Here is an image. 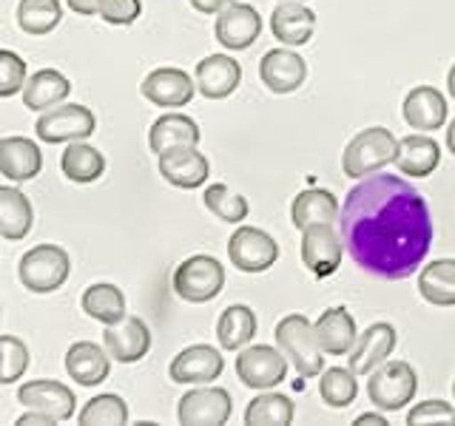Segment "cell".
<instances>
[{"instance_id":"681fc988","label":"cell","mask_w":455,"mask_h":426,"mask_svg":"<svg viewBox=\"0 0 455 426\" xmlns=\"http://www.w3.org/2000/svg\"><path fill=\"white\" fill-rule=\"evenodd\" d=\"M447 91H450V97L455 99V66L450 68V75H447Z\"/></svg>"},{"instance_id":"3957f363","label":"cell","mask_w":455,"mask_h":426,"mask_svg":"<svg viewBox=\"0 0 455 426\" xmlns=\"http://www.w3.org/2000/svg\"><path fill=\"white\" fill-rule=\"evenodd\" d=\"M276 344L293 361L296 373L302 378H316L324 369V350L319 344L316 324H310L307 316H284L276 324Z\"/></svg>"},{"instance_id":"6da1fadb","label":"cell","mask_w":455,"mask_h":426,"mask_svg":"<svg viewBox=\"0 0 455 426\" xmlns=\"http://www.w3.org/2000/svg\"><path fill=\"white\" fill-rule=\"evenodd\" d=\"M341 239L353 262L381 279H407L433 245L424 196L395 174H370L341 205Z\"/></svg>"},{"instance_id":"83f0119b","label":"cell","mask_w":455,"mask_h":426,"mask_svg":"<svg viewBox=\"0 0 455 426\" xmlns=\"http://www.w3.org/2000/svg\"><path fill=\"white\" fill-rule=\"evenodd\" d=\"M316 335H319V344L327 355H345L355 347V341H359L355 321L345 307L324 310L316 321Z\"/></svg>"},{"instance_id":"f6af8a7d","label":"cell","mask_w":455,"mask_h":426,"mask_svg":"<svg viewBox=\"0 0 455 426\" xmlns=\"http://www.w3.org/2000/svg\"><path fill=\"white\" fill-rule=\"evenodd\" d=\"M231 0H191V6L203 14H220Z\"/></svg>"},{"instance_id":"1f68e13d","label":"cell","mask_w":455,"mask_h":426,"mask_svg":"<svg viewBox=\"0 0 455 426\" xmlns=\"http://www.w3.org/2000/svg\"><path fill=\"white\" fill-rule=\"evenodd\" d=\"M80 304L85 316L103 321L106 327L125 319V296L114 284H92V288H85Z\"/></svg>"},{"instance_id":"d6986e66","label":"cell","mask_w":455,"mask_h":426,"mask_svg":"<svg viewBox=\"0 0 455 426\" xmlns=\"http://www.w3.org/2000/svg\"><path fill=\"white\" fill-rule=\"evenodd\" d=\"M316 28V14H313L302 0H282L270 14V32L284 46H305Z\"/></svg>"},{"instance_id":"5bb4252c","label":"cell","mask_w":455,"mask_h":426,"mask_svg":"<svg viewBox=\"0 0 455 426\" xmlns=\"http://www.w3.org/2000/svg\"><path fill=\"white\" fill-rule=\"evenodd\" d=\"M18 401L26 409H37L54 421H68L75 415V392L63 387L60 381H28L18 390Z\"/></svg>"},{"instance_id":"7dc6e473","label":"cell","mask_w":455,"mask_h":426,"mask_svg":"<svg viewBox=\"0 0 455 426\" xmlns=\"http://www.w3.org/2000/svg\"><path fill=\"white\" fill-rule=\"evenodd\" d=\"M353 423L355 426H384V423H387V418L379 415V412H364V415H359Z\"/></svg>"},{"instance_id":"bcb514c9","label":"cell","mask_w":455,"mask_h":426,"mask_svg":"<svg viewBox=\"0 0 455 426\" xmlns=\"http://www.w3.org/2000/svg\"><path fill=\"white\" fill-rule=\"evenodd\" d=\"M18 426H37V423H54V418H49V415H43V412H37V409H28L26 415H20L18 421H14Z\"/></svg>"},{"instance_id":"7c38bea8","label":"cell","mask_w":455,"mask_h":426,"mask_svg":"<svg viewBox=\"0 0 455 426\" xmlns=\"http://www.w3.org/2000/svg\"><path fill=\"white\" fill-rule=\"evenodd\" d=\"M302 262L319 279L336 273L341 264V239L333 225H313L302 231Z\"/></svg>"},{"instance_id":"9c48e42d","label":"cell","mask_w":455,"mask_h":426,"mask_svg":"<svg viewBox=\"0 0 455 426\" xmlns=\"http://www.w3.org/2000/svg\"><path fill=\"white\" fill-rule=\"evenodd\" d=\"M236 375L253 390H267L284 381L288 361H284L282 350H274L270 344H253L236 355Z\"/></svg>"},{"instance_id":"ee69618b","label":"cell","mask_w":455,"mask_h":426,"mask_svg":"<svg viewBox=\"0 0 455 426\" xmlns=\"http://www.w3.org/2000/svg\"><path fill=\"white\" fill-rule=\"evenodd\" d=\"M68 9L75 14H83V18H92V14H100V4L103 0H66Z\"/></svg>"},{"instance_id":"f35d334b","label":"cell","mask_w":455,"mask_h":426,"mask_svg":"<svg viewBox=\"0 0 455 426\" xmlns=\"http://www.w3.org/2000/svg\"><path fill=\"white\" fill-rule=\"evenodd\" d=\"M205 208L213 213L217 219L222 222H242V219H248V199L245 196H239V193H231L225 188V185H208L205 188Z\"/></svg>"},{"instance_id":"ffe728a7","label":"cell","mask_w":455,"mask_h":426,"mask_svg":"<svg viewBox=\"0 0 455 426\" xmlns=\"http://www.w3.org/2000/svg\"><path fill=\"white\" fill-rule=\"evenodd\" d=\"M242 80V68L234 57L228 54H211L196 63V89L208 99H225L236 91Z\"/></svg>"},{"instance_id":"4fadbf2b","label":"cell","mask_w":455,"mask_h":426,"mask_svg":"<svg viewBox=\"0 0 455 426\" xmlns=\"http://www.w3.org/2000/svg\"><path fill=\"white\" fill-rule=\"evenodd\" d=\"M103 341H106V350L111 352V359L120 364H134L140 359H146L151 350L148 324L137 316H125L117 324H108Z\"/></svg>"},{"instance_id":"c3c4849f","label":"cell","mask_w":455,"mask_h":426,"mask_svg":"<svg viewBox=\"0 0 455 426\" xmlns=\"http://www.w3.org/2000/svg\"><path fill=\"white\" fill-rule=\"evenodd\" d=\"M447 148L455 154V120L450 122V128H447Z\"/></svg>"},{"instance_id":"9a60e30c","label":"cell","mask_w":455,"mask_h":426,"mask_svg":"<svg viewBox=\"0 0 455 426\" xmlns=\"http://www.w3.org/2000/svg\"><path fill=\"white\" fill-rule=\"evenodd\" d=\"M222 369H225V359L220 355V350H213L208 344H194L171 361L168 373L171 381L177 383H211L222 375Z\"/></svg>"},{"instance_id":"b9f144b4","label":"cell","mask_w":455,"mask_h":426,"mask_svg":"<svg viewBox=\"0 0 455 426\" xmlns=\"http://www.w3.org/2000/svg\"><path fill=\"white\" fill-rule=\"evenodd\" d=\"M407 423H412V426H427V423L455 426V406H450L447 401H424L410 409Z\"/></svg>"},{"instance_id":"7bdbcfd3","label":"cell","mask_w":455,"mask_h":426,"mask_svg":"<svg viewBox=\"0 0 455 426\" xmlns=\"http://www.w3.org/2000/svg\"><path fill=\"white\" fill-rule=\"evenodd\" d=\"M142 4L140 0H103L100 4V18L111 26H128L140 18Z\"/></svg>"},{"instance_id":"8992f818","label":"cell","mask_w":455,"mask_h":426,"mask_svg":"<svg viewBox=\"0 0 455 426\" xmlns=\"http://www.w3.org/2000/svg\"><path fill=\"white\" fill-rule=\"evenodd\" d=\"M225 288V267L213 256H191L174 270V290L191 304H203L217 298Z\"/></svg>"},{"instance_id":"cb8c5ba5","label":"cell","mask_w":455,"mask_h":426,"mask_svg":"<svg viewBox=\"0 0 455 426\" xmlns=\"http://www.w3.org/2000/svg\"><path fill=\"white\" fill-rule=\"evenodd\" d=\"M108 355L106 350L92 344V341H77V344H71L66 352V373L68 378H75L80 387H97V383H103L111 373Z\"/></svg>"},{"instance_id":"f907efd6","label":"cell","mask_w":455,"mask_h":426,"mask_svg":"<svg viewBox=\"0 0 455 426\" xmlns=\"http://www.w3.org/2000/svg\"><path fill=\"white\" fill-rule=\"evenodd\" d=\"M452 395H455V381H452Z\"/></svg>"},{"instance_id":"f546056e","label":"cell","mask_w":455,"mask_h":426,"mask_svg":"<svg viewBox=\"0 0 455 426\" xmlns=\"http://www.w3.org/2000/svg\"><path fill=\"white\" fill-rule=\"evenodd\" d=\"M419 293L433 307L455 304V259H435L419 276Z\"/></svg>"},{"instance_id":"ac0fdd59","label":"cell","mask_w":455,"mask_h":426,"mask_svg":"<svg viewBox=\"0 0 455 426\" xmlns=\"http://www.w3.org/2000/svg\"><path fill=\"white\" fill-rule=\"evenodd\" d=\"M395 350V327L387 321L370 324L359 335L355 347L350 350V369L353 373H373L376 367L387 361V355Z\"/></svg>"},{"instance_id":"277c9868","label":"cell","mask_w":455,"mask_h":426,"mask_svg":"<svg viewBox=\"0 0 455 426\" xmlns=\"http://www.w3.org/2000/svg\"><path fill=\"white\" fill-rule=\"evenodd\" d=\"M68 273H71V259L60 245L32 248L20 259V267H18L23 288L32 293H52L57 288H63Z\"/></svg>"},{"instance_id":"d6a6232c","label":"cell","mask_w":455,"mask_h":426,"mask_svg":"<svg viewBox=\"0 0 455 426\" xmlns=\"http://www.w3.org/2000/svg\"><path fill=\"white\" fill-rule=\"evenodd\" d=\"M60 168H63L66 179L89 185V182H97L100 177H103L106 156L100 154L97 148L85 146V142H68V148L63 151Z\"/></svg>"},{"instance_id":"e0dca14e","label":"cell","mask_w":455,"mask_h":426,"mask_svg":"<svg viewBox=\"0 0 455 426\" xmlns=\"http://www.w3.org/2000/svg\"><path fill=\"white\" fill-rule=\"evenodd\" d=\"M259 77L274 94H291L305 83L307 66L291 49H270L259 63Z\"/></svg>"},{"instance_id":"44dd1931","label":"cell","mask_w":455,"mask_h":426,"mask_svg":"<svg viewBox=\"0 0 455 426\" xmlns=\"http://www.w3.org/2000/svg\"><path fill=\"white\" fill-rule=\"evenodd\" d=\"M160 174L174 185V188L194 191L199 185H205L211 165L205 160V154H199L196 148H174L160 154Z\"/></svg>"},{"instance_id":"7402d4cb","label":"cell","mask_w":455,"mask_h":426,"mask_svg":"<svg viewBox=\"0 0 455 426\" xmlns=\"http://www.w3.org/2000/svg\"><path fill=\"white\" fill-rule=\"evenodd\" d=\"M43 154L37 142L26 137H4L0 139V174L9 182H28L40 174Z\"/></svg>"},{"instance_id":"484cf974","label":"cell","mask_w":455,"mask_h":426,"mask_svg":"<svg viewBox=\"0 0 455 426\" xmlns=\"http://www.w3.org/2000/svg\"><path fill=\"white\" fill-rule=\"evenodd\" d=\"M441 162V148L433 137L427 134H410L398 139V156L395 168L407 177H430Z\"/></svg>"},{"instance_id":"ab89813d","label":"cell","mask_w":455,"mask_h":426,"mask_svg":"<svg viewBox=\"0 0 455 426\" xmlns=\"http://www.w3.org/2000/svg\"><path fill=\"white\" fill-rule=\"evenodd\" d=\"M28 369V350L14 335L0 338V383H14Z\"/></svg>"},{"instance_id":"4316f807","label":"cell","mask_w":455,"mask_h":426,"mask_svg":"<svg viewBox=\"0 0 455 426\" xmlns=\"http://www.w3.org/2000/svg\"><path fill=\"white\" fill-rule=\"evenodd\" d=\"M339 219V202L331 191L310 188L302 191L291 205V222L296 231H307L313 225H333Z\"/></svg>"},{"instance_id":"60d3db41","label":"cell","mask_w":455,"mask_h":426,"mask_svg":"<svg viewBox=\"0 0 455 426\" xmlns=\"http://www.w3.org/2000/svg\"><path fill=\"white\" fill-rule=\"evenodd\" d=\"M23 83H26V60L4 49L0 51V97H14L18 91H23Z\"/></svg>"},{"instance_id":"8fae6325","label":"cell","mask_w":455,"mask_h":426,"mask_svg":"<svg viewBox=\"0 0 455 426\" xmlns=\"http://www.w3.org/2000/svg\"><path fill=\"white\" fill-rule=\"evenodd\" d=\"M217 40L228 51H242L256 43L262 32V18L251 4H228L220 14H217Z\"/></svg>"},{"instance_id":"7a4b0ae2","label":"cell","mask_w":455,"mask_h":426,"mask_svg":"<svg viewBox=\"0 0 455 426\" xmlns=\"http://www.w3.org/2000/svg\"><path fill=\"white\" fill-rule=\"evenodd\" d=\"M398 156V139L387 131V128L373 125L364 128L362 134H355L347 148L345 156H341V170L350 179H364L370 174H376L384 165L395 162Z\"/></svg>"},{"instance_id":"30bf717a","label":"cell","mask_w":455,"mask_h":426,"mask_svg":"<svg viewBox=\"0 0 455 426\" xmlns=\"http://www.w3.org/2000/svg\"><path fill=\"white\" fill-rule=\"evenodd\" d=\"M231 395L222 387H199L180 398L177 418L185 426H222L231 418Z\"/></svg>"},{"instance_id":"2e32d148","label":"cell","mask_w":455,"mask_h":426,"mask_svg":"<svg viewBox=\"0 0 455 426\" xmlns=\"http://www.w3.org/2000/svg\"><path fill=\"white\" fill-rule=\"evenodd\" d=\"M194 85L196 80H191L182 68H154L142 83V97L154 106L180 108L191 103Z\"/></svg>"},{"instance_id":"836d02e7","label":"cell","mask_w":455,"mask_h":426,"mask_svg":"<svg viewBox=\"0 0 455 426\" xmlns=\"http://www.w3.org/2000/svg\"><path fill=\"white\" fill-rule=\"evenodd\" d=\"M256 335V316L245 304H231L217 321V338L222 350H242Z\"/></svg>"},{"instance_id":"5b68a950","label":"cell","mask_w":455,"mask_h":426,"mask_svg":"<svg viewBox=\"0 0 455 426\" xmlns=\"http://www.w3.org/2000/svg\"><path fill=\"white\" fill-rule=\"evenodd\" d=\"M419 390L416 369L407 361H384L367 381V395L379 409L398 412L404 409Z\"/></svg>"},{"instance_id":"e575fe53","label":"cell","mask_w":455,"mask_h":426,"mask_svg":"<svg viewBox=\"0 0 455 426\" xmlns=\"http://www.w3.org/2000/svg\"><path fill=\"white\" fill-rule=\"evenodd\" d=\"M296 415V406L288 395L279 392H267L253 398L245 409V423L253 426H288Z\"/></svg>"},{"instance_id":"d4e9b609","label":"cell","mask_w":455,"mask_h":426,"mask_svg":"<svg viewBox=\"0 0 455 426\" xmlns=\"http://www.w3.org/2000/svg\"><path fill=\"white\" fill-rule=\"evenodd\" d=\"M199 137H203L199 134V125L191 117H185V114H163V117L151 125L148 146L160 156L174 148H196Z\"/></svg>"},{"instance_id":"d590c367","label":"cell","mask_w":455,"mask_h":426,"mask_svg":"<svg viewBox=\"0 0 455 426\" xmlns=\"http://www.w3.org/2000/svg\"><path fill=\"white\" fill-rule=\"evenodd\" d=\"M60 18V0H20L18 4V26L26 35H49Z\"/></svg>"},{"instance_id":"ba28073f","label":"cell","mask_w":455,"mask_h":426,"mask_svg":"<svg viewBox=\"0 0 455 426\" xmlns=\"http://www.w3.org/2000/svg\"><path fill=\"white\" fill-rule=\"evenodd\" d=\"M228 256L242 273H262L279 259V245L259 227H239L228 241Z\"/></svg>"},{"instance_id":"52a82bcc","label":"cell","mask_w":455,"mask_h":426,"mask_svg":"<svg viewBox=\"0 0 455 426\" xmlns=\"http://www.w3.org/2000/svg\"><path fill=\"white\" fill-rule=\"evenodd\" d=\"M35 131L43 142L57 146V142H80L97 131V117L85 106H54L40 114Z\"/></svg>"},{"instance_id":"8d00e7d4","label":"cell","mask_w":455,"mask_h":426,"mask_svg":"<svg viewBox=\"0 0 455 426\" xmlns=\"http://www.w3.org/2000/svg\"><path fill=\"white\" fill-rule=\"evenodd\" d=\"M319 395L327 406L333 409H345L355 401L359 395V383H355V373L353 369H341V367H331L324 369V375L319 378Z\"/></svg>"},{"instance_id":"f1b7e54d","label":"cell","mask_w":455,"mask_h":426,"mask_svg":"<svg viewBox=\"0 0 455 426\" xmlns=\"http://www.w3.org/2000/svg\"><path fill=\"white\" fill-rule=\"evenodd\" d=\"M71 91L68 77H63L57 68H40L37 75L26 83L23 89V106L28 111H49L60 106Z\"/></svg>"},{"instance_id":"74e56055","label":"cell","mask_w":455,"mask_h":426,"mask_svg":"<svg viewBox=\"0 0 455 426\" xmlns=\"http://www.w3.org/2000/svg\"><path fill=\"white\" fill-rule=\"evenodd\" d=\"M128 421V406L120 395L106 392L92 398L89 404L80 412V423L83 426H120Z\"/></svg>"},{"instance_id":"4dcf8cb0","label":"cell","mask_w":455,"mask_h":426,"mask_svg":"<svg viewBox=\"0 0 455 426\" xmlns=\"http://www.w3.org/2000/svg\"><path fill=\"white\" fill-rule=\"evenodd\" d=\"M32 202L14 188H0V236L9 241L23 239L32 231Z\"/></svg>"},{"instance_id":"603a6c76","label":"cell","mask_w":455,"mask_h":426,"mask_svg":"<svg viewBox=\"0 0 455 426\" xmlns=\"http://www.w3.org/2000/svg\"><path fill=\"white\" fill-rule=\"evenodd\" d=\"M404 120L410 128H419V131H435L447 122V99L433 85H416L407 97H404Z\"/></svg>"},{"instance_id":"816d5d0a","label":"cell","mask_w":455,"mask_h":426,"mask_svg":"<svg viewBox=\"0 0 455 426\" xmlns=\"http://www.w3.org/2000/svg\"><path fill=\"white\" fill-rule=\"evenodd\" d=\"M302 4H305V0H302Z\"/></svg>"}]
</instances>
